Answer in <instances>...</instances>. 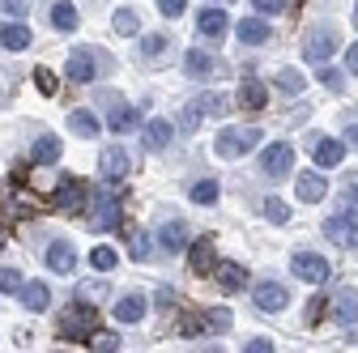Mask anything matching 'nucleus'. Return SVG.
I'll return each instance as SVG.
<instances>
[{"label": "nucleus", "mask_w": 358, "mask_h": 353, "mask_svg": "<svg viewBox=\"0 0 358 353\" xmlns=\"http://www.w3.org/2000/svg\"><path fill=\"white\" fill-rule=\"evenodd\" d=\"M217 290L222 294H239L243 285H248V269H243V264H217Z\"/></svg>", "instance_id": "obj_12"}, {"label": "nucleus", "mask_w": 358, "mask_h": 353, "mask_svg": "<svg viewBox=\"0 0 358 353\" xmlns=\"http://www.w3.org/2000/svg\"><path fill=\"white\" fill-rule=\"evenodd\" d=\"M354 222H358V209H345V213H337V217H329V222H324V234H329L333 243H350Z\"/></svg>", "instance_id": "obj_17"}, {"label": "nucleus", "mask_w": 358, "mask_h": 353, "mask_svg": "<svg viewBox=\"0 0 358 353\" xmlns=\"http://www.w3.org/2000/svg\"><path fill=\"white\" fill-rule=\"evenodd\" d=\"M290 273L294 277H303L307 285H324L333 273H329V260H320V255H311V251H299L294 260H290Z\"/></svg>", "instance_id": "obj_4"}, {"label": "nucleus", "mask_w": 358, "mask_h": 353, "mask_svg": "<svg viewBox=\"0 0 358 353\" xmlns=\"http://www.w3.org/2000/svg\"><path fill=\"white\" fill-rule=\"evenodd\" d=\"M141 315H145V294H124L115 302V320L120 324H137Z\"/></svg>", "instance_id": "obj_20"}, {"label": "nucleus", "mask_w": 358, "mask_h": 353, "mask_svg": "<svg viewBox=\"0 0 358 353\" xmlns=\"http://www.w3.org/2000/svg\"><path fill=\"white\" fill-rule=\"evenodd\" d=\"M227 107H231L227 94H205V111H209V115H227Z\"/></svg>", "instance_id": "obj_42"}, {"label": "nucleus", "mask_w": 358, "mask_h": 353, "mask_svg": "<svg viewBox=\"0 0 358 353\" xmlns=\"http://www.w3.org/2000/svg\"><path fill=\"white\" fill-rule=\"evenodd\" d=\"M90 264H94V273H111L115 269V251L111 247H94L90 251Z\"/></svg>", "instance_id": "obj_33"}, {"label": "nucleus", "mask_w": 358, "mask_h": 353, "mask_svg": "<svg viewBox=\"0 0 358 353\" xmlns=\"http://www.w3.org/2000/svg\"><path fill=\"white\" fill-rule=\"evenodd\" d=\"M81 298H85V302L103 298V281H85V285H81Z\"/></svg>", "instance_id": "obj_48"}, {"label": "nucleus", "mask_w": 358, "mask_h": 353, "mask_svg": "<svg viewBox=\"0 0 358 353\" xmlns=\"http://www.w3.org/2000/svg\"><path fill=\"white\" fill-rule=\"evenodd\" d=\"M350 192H354V196H358V179H354V188H350Z\"/></svg>", "instance_id": "obj_56"}, {"label": "nucleus", "mask_w": 358, "mask_h": 353, "mask_svg": "<svg viewBox=\"0 0 358 353\" xmlns=\"http://www.w3.org/2000/svg\"><path fill=\"white\" fill-rule=\"evenodd\" d=\"M341 141H345L350 149H358V123H354V128H345V137H341Z\"/></svg>", "instance_id": "obj_52"}, {"label": "nucleus", "mask_w": 358, "mask_h": 353, "mask_svg": "<svg viewBox=\"0 0 358 353\" xmlns=\"http://www.w3.org/2000/svg\"><path fill=\"white\" fill-rule=\"evenodd\" d=\"M158 247L166 251V255H179L188 247V226L179 222V217H171V222H162V230H158Z\"/></svg>", "instance_id": "obj_9"}, {"label": "nucleus", "mask_w": 358, "mask_h": 353, "mask_svg": "<svg viewBox=\"0 0 358 353\" xmlns=\"http://www.w3.org/2000/svg\"><path fill=\"white\" fill-rule=\"evenodd\" d=\"M5 243H9V234H5V226H0V247H5Z\"/></svg>", "instance_id": "obj_54"}, {"label": "nucleus", "mask_w": 358, "mask_h": 353, "mask_svg": "<svg viewBox=\"0 0 358 353\" xmlns=\"http://www.w3.org/2000/svg\"><path fill=\"white\" fill-rule=\"evenodd\" d=\"M94 332H99V311L85 306V298L60 315V336H69V340H90Z\"/></svg>", "instance_id": "obj_1"}, {"label": "nucleus", "mask_w": 358, "mask_h": 353, "mask_svg": "<svg viewBox=\"0 0 358 353\" xmlns=\"http://www.w3.org/2000/svg\"><path fill=\"white\" fill-rule=\"evenodd\" d=\"M34 81H38L43 94H56V77H52V68H34Z\"/></svg>", "instance_id": "obj_44"}, {"label": "nucleus", "mask_w": 358, "mask_h": 353, "mask_svg": "<svg viewBox=\"0 0 358 353\" xmlns=\"http://www.w3.org/2000/svg\"><path fill=\"white\" fill-rule=\"evenodd\" d=\"M128 251H132V260H150V234L145 230H132V239H128Z\"/></svg>", "instance_id": "obj_35"}, {"label": "nucleus", "mask_w": 358, "mask_h": 353, "mask_svg": "<svg viewBox=\"0 0 358 353\" xmlns=\"http://www.w3.org/2000/svg\"><path fill=\"white\" fill-rule=\"evenodd\" d=\"M252 302H256V311L273 315V311H286L290 294H286V285H278V281H260V285L252 290Z\"/></svg>", "instance_id": "obj_5"}, {"label": "nucleus", "mask_w": 358, "mask_h": 353, "mask_svg": "<svg viewBox=\"0 0 358 353\" xmlns=\"http://www.w3.org/2000/svg\"><path fill=\"white\" fill-rule=\"evenodd\" d=\"M52 26L56 30H77V9L69 5V0H60V5L52 9Z\"/></svg>", "instance_id": "obj_30"}, {"label": "nucleus", "mask_w": 358, "mask_h": 353, "mask_svg": "<svg viewBox=\"0 0 358 353\" xmlns=\"http://www.w3.org/2000/svg\"><path fill=\"white\" fill-rule=\"evenodd\" d=\"M64 73H69V81H94V73H99V64H94V56L90 52H73L69 56V64H64Z\"/></svg>", "instance_id": "obj_15"}, {"label": "nucleus", "mask_w": 358, "mask_h": 353, "mask_svg": "<svg viewBox=\"0 0 358 353\" xmlns=\"http://www.w3.org/2000/svg\"><path fill=\"white\" fill-rule=\"evenodd\" d=\"M345 149H350V145H341V141L316 137V162H320V166H341V162H345Z\"/></svg>", "instance_id": "obj_22"}, {"label": "nucleus", "mask_w": 358, "mask_h": 353, "mask_svg": "<svg viewBox=\"0 0 358 353\" xmlns=\"http://www.w3.org/2000/svg\"><path fill=\"white\" fill-rule=\"evenodd\" d=\"M137 26L141 22H137V13H132V9H115V30L120 34H137Z\"/></svg>", "instance_id": "obj_39"}, {"label": "nucleus", "mask_w": 358, "mask_h": 353, "mask_svg": "<svg viewBox=\"0 0 358 353\" xmlns=\"http://www.w3.org/2000/svg\"><path fill=\"white\" fill-rule=\"evenodd\" d=\"M90 349H99V353H115V349H120V336H115V332H94V336H90Z\"/></svg>", "instance_id": "obj_36"}, {"label": "nucleus", "mask_w": 358, "mask_h": 353, "mask_svg": "<svg viewBox=\"0 0 358 353\" xmlns=\"http://www.w3.org/2000/svg\"><path fill=\"white\" fill-rule=\"evenodd\" d=\"M158 13L162 17H179L184 13V0H158Z\"/></svg>", "instance_id": "obj_46"}, {"label": "nucleus", "mask_w": 358, "mask_h": 353, "mask_svg": "<svg viewBox=\"0 0 358 353\" xmlns=\"http://www.w3.org/2000/svg\"><path fill=\"white\" fill-rule=\"evenodd\" d=\"M184 73H188V77H196V81L213 77V56H205L201 47H192V52L184 56Z\"/></svg>", "instance_id": "obj_24"}, {"label": "nucleus", "mask_w": 358, "mask_h": 353, "mask_svg": "<svg viewBox=\"0 0 358 353\" xmlns=\"http://www.w3.org/2000/svg\"><path fill=\"white\" fill-rule=\"evenodd\" d=\"M231 328V315L227 311H217V306H213V311H205V332H227Z\"/></svg>", "instance_id": "obj_37"}, {"label": "nucleus", "mask_w": 358, "mask_h": 353, "mask_svg": "<svg viewBox=\"0 0 358 353\" xmlns=\"http://www.w3.org/2000/svg\"><path fill=\"white\" fill-rule=\"evenodd\" d=\"M260 141V128H227L217 137V158H243Z\"/></svg>", "instance_id": "obj_2"}, {"label": "nucleus", "mask_w": 358, "mask_h": 353, "mask_svg": "<svg viewBox=\"0 0 358 353\" xmlns=\"http://www.w3.org/2000/svg\"><path fill=\"white\" fill-rule=\"evenodd\" d=\"M320 311H324V298H316V302L307 306V324H316V320H320Z\"/></svg>", "instance_id": "obj_50"}, {"label": "nucleus", "mask_w": 358, "mask_h": 353, "mask_svg": "<svg viewBox=\"0 0 358 353\" xmlns=\"http://www.w3.org/2000/svg\"><path fill=\"white\" fill-rule=\"evenodd\" d=\"M107 123H111V132H132V128L141 123V111L137 107H111Z\"/></svg>", "instance_id": "obj_27"}, {"label": "nucleus", "mask_w": 358, "mask_h": 353, "mask_svg": "<svg viewBox=\"0 0 358 353\" xmlns=\"http://www.w3.org/2000/svg\"><path fill=\"white\" fill-rule=\"evenodd\" d=\"M188 196H192V204H213V200H217V183H213V179H196V183L188 188Z\"/></svg>", "instance_id": "obj_31"}, {"label": "nucleus", "mask_w": 358, "mask_h": 353, "mask_svg": "<svg viewBox=\"0 0 358 353\" xmlns=\"http://www.w3.org/2000/svg\"><path fill=\"white\" fill-rule=\"evenodd\" d=\"M239 107H248V111L268 107V90H264L256 77H243V85H239Z\"/></svg>", "instance_id": "obj_19"}, {"label": "nucleus", "mask_w": 358, "mask_h": 353, "mask_svg": "<svg viewBox=\"0 0 358 353\" xmlns=\"http://www.w3.org/2000/svg\"><path fill=\"white\" fill-rule=\"evenodd\" d=\"M217 5H222V0H217Z\"/></svg>", "instance_id": "obj_57"}, {"label": "nucleus", "mask_w": 358, "mask_h": 353, "mask_svg": "<svg viewBox=\"0 0 358 353\" xmlns=\"http://www.w3.org/2000/svg\"><path fill=\"white\" fill-rule=\"evenodd\" d=\"M0 13H9V17H26V13H30V5H26V0H0Z\"/></svg>", "instance_id": "obj_45"}, {"label": "nucleus", "mask_w": 358, "mask_h": 353, "mask_svg": "<svg viewBox=\"0 0 358 353\" xmlns=\"http://www.w3.org/2000/svg\"><path fill=\"white\" fill-rule=\"evenodd\" d=\"M196 30L209 34V38H217V34H227V30H231V17L222 13V9H205V13L196 17Z\"/></svg>", "instance_id": "obj_23"}, {"label": "nucleus", "mask_w": 358, "mask_h": 353, "mask_svg": "<svg viewBox=\"0 0 358 353\" xmlns=\"http://www.w3.org/2000/svg\"><path fill=\"white\" fill-rule=\"evenodd\" d=\"M69 128L77 132V137H85V141L99 137V119L90 115V111H73V115H69Z\"/></svg>", "instance_id": "obj_29"}, {"label": "nucleus", "mask_w": 358, "mask_h": 353, "mask_svg": "<svg viewBox=\"0 0 358 353\" xmlns=\"http://www.w3.org/2000/svg\"><path fill=\"white\" fill-rule=\"evenodd\" d=\"M188 264H192V273H213L217 269V251H213V239H196L192 251H188Z\"/></svg>", "instance_id": "obj_11"}, {"label": "nucleus", "mask_w": 358, "mask_h": 353, "mask_svg": "<svg viewBox=\"0 0 358 353\" xmlns=\"http://www.w3.org/2000/svg\"><path fill=\"white\" fill-rule=\"evenodd\" d=\"M320 81L329 85V90H333V94H341V90H345V77H341L337 68H320Z\"/></svg>", "instance_id": "obj_43"}, {"label": "nucleus", "mask_w": 358, "mask_h": 353, "mask_svg": "<svg viewBox=\"0 0 358 353\" xmlns=\"http://www.w3.org/2000/svg\"><path fill=\"white\" fill-rule=\"evenodd\" d=\"M303 85H307V81H303L299 68H282V73H278V90H286V94H303Z\"/></svg>", "instance_id": "obj_32"}, {"label": "nucleus", "mask_w": 358, "mask_h": 353, "mask_svg": "<svg viewBox=\"0 0 358 353\" xmlns=\"http://www.w3.org/2000/svg\"><path fill=\"white\" fill-rule=\"evenodd\" d=\"M0 294H22V273L17 269H0Z\"/></svg>", "instance_id": "obj_38"}, {"label": "nucleus", "mask_w": 358, "mask_h": 353, "mask_svg": "<svg viewBox=\"0 0 358 353\" xmlns=\"http://www.w3.org/2000/svg\"><path fill=\"white\" fill-rule=\"evenodd\" d=\"M209 111H205V98H196V103H188L184 107V115H179V123L184 128H201V119H205Z\"/></svg>", "instance_id": "obj_34"}, {"label": "nucleus", "mask_w": 358, "mask_h": 353, "mask_svg": "<svg viewBox=\"0 0 358 353\" xmlns=\"http://www.w3.org/2000/svg\"><path fill=\"white\" fill-rule=\"evenodd\" d=\"M175 141V123H166V119H150L145 123V145L158 153V149H166Z\"/></svg>", "instance_id": "obj_21"}, {"label": "nucleus", "mask_w": 358, "mask_h": 353, "mask_svg": "<svg viewBox=\"0 0 358 353\" xmlns=\"http://www.w3.org/2000/svg\"><path fill=\"white\" fill-rule=\"evenodd\" d=\"M48 302H52V294H48V285H43V281L22 285V306H26V311H48Z\"/></svg>", "instance_id": "obj_25"}, {"label": "nucleus", "mask_w": 358, "mask_h": 353, "mask_svg": "<svg viewBox=\"0 0 358 353\" xmlns=\"http://www.w3.org/2000/svg\"><path fill=\"white\" fill-rule=\"evenodd\" d=\"M99 174H103V183H124V174H128V153L120 149V145H111V149H103L99 153Z\"/></svg>", "instance_id": "obj_6"}, {"label": "nucleus", "mask_w": 358, "mask_h": 353, "mask_svg": "<svg viewBox=\"0 0 358 353\" xmlns=\"http://www.w3.org/2000/svg\"><path fill=\"white\" fill-rule=\"evenodd\" d=\"M290 166H294V149H290L286 141H273V145L260 153V170L268 174V179H286Z\"/></svg>", "instance_id": "obj_3"}, {"label": "nucleus", "mask_w": 358, "mask_h": 353, "mask_svg": "<svg viewBox=\"0 0 358 353\" xmlns=\"http://www.w3.org/2000/svg\"><path fill=\"white\" fill-rule=\"evenodd\" d=\"M294 192H299V200L316 204V200H324V196H329V179H324V174H303V179L294 183Z\"/></svg>", "instance_id": "obj_18"}, {"label": "nucleus", "mask_w": 358, "mask_h": 353, "mask_svg": "<svg viewBox=\"0 0 358 353\" xmlns=\"http://www.w3.org/2000/svg\"><path fill=\"white\" fill-rule=\"evenodd\" d=\"M243 349H248V353H268V349H273V345H268L264 336H252V340H248Z\"/></svg>", "instance_id": "obj_49"}, {"label": "nucleus", "mask_w": 358, "mask_h": 353, "mask_svg": "<svg viewBox=\"0 0 358 353\" xmlns=\"http://www.w3.org/2000/svg\"><path fill=\"white\" fill-rule=\"evenodd\" d=\"M90 222H94V230H115L120 226V196L115 192H103L99 196V209H94V217H90Z\"/></svg>", "instance_id": "obj_10"}, {"label": "nucleus", "mask_w": 358, "mask_h": 353, "mask_svg": "<svg viewBox=\"0 0 358 353\" xmlns=\"http://www.w3.org/2000/svg\"><path fill=\"white\" fill-rule=\"evenodd\" d=\"M345 73H358V43L345 52Z\"/></svg>", "instance_id": "obj_51"}, {"label": "nucleus", "mask_w": 358, "mask_h": 353, "mask_svg": "<svg viewBox=\"0 0 358 353\" xmlns=\"http://www.w3.org/2000/svg\"><path fill=\"white\" fill-rule=\"evenodd\" d=\"M166 43H171L166 34H145L141 47H145V56H162V52H166Z\"/></svg>", "instance_id": "obj_41"}, {"label": "nucleus", "mask_w": 358, "mask_h": 353, "mask_svg": "<svg viewBox=\"0 0 358 353\" xmlns=\"http://www.w3.org/2000/svg\"><path fill=\"white\" fill-rule=\"evenodd\" d=\"M252 5H256L260 13H268V17H273V13H282V9H286V0H252Z\"/></svg>", "instance_id": "obj_47"}, {"label": "nucleus", "mask_w": 358, "mask_h": 353, "mask_svg": "<svg viewBox=\"0 0 358 353\" xmlns=\"http://www.w3.org/2000/svg\"><path fill=\"white\" fill-rule=\"evenodd\" d=\"M350 247H358V222H354V230H350Z\"/></svg>", "instance_id": "obj_53"}, {"label": "nucleus", "mask_w": 358, "mask_h": 353, "mask_svg": "<svg viewBox=\"0 0 358 353\" xmlns=\"http://www.w3.org/2000/svg\"><path fill=\"white\" fill-rule=\"evenodd\" d=\"M333 315H337V324L358 328V290H341L333 298Z\"/></svg>", "instance_id": "obj_13"}, {"label": "nucleus", "mask_w": 358, "mask_h": 353, "mask_svg": "<svg viewBox=\"0 0 358 353\" xmlns=\"http://www.w3.org/2000/svg\"><path fill=\"white\" fill-rule=\"evenodd\" d=\"M354 26H358V5H354Z\"/></svg>", "instance_id": "obj_55"}, {"label": "nucleus", "mask_w": 358, "mask_h": 353, "mask_svg": "<svg viewBox=\"0 0 358 353\" xmlns=\"http://www.w3.org/2000/svg\"><path fill=\"white\" fill-rule=\"evenodd\" d=\"M264 217H268V222H278V226H286V222H290L286 200H268V204H264Z\"/></svg>", "instance_id": "obj_40"}, {"label": "nucleus", "mask_w": 358, "mask_h": 353, "mask_svg": "<svg viewBox=\"0 0 358 353\" xmlns=\"http://www.w3.org/2000/svg\"><path fill=\"white\" fill-rule=\"evenodd\" d=\"M56 209H60V213H81V209H85V183L69 174V179L56 188Z\"/></svg>", "instance_id": "obj_7"}, {"label": "nucleus", "mask_w": 358, "mask_h": 353, "mask_svg": "<svg viewBox=\"0 0 358 353\" xmlns=\"http://www.w3.org/2000/svg\"><path fill=\"white\" fill-rule=\"evenodd\" d=\"M235 38H243L248 47H260V43L273 38V30H268V22H260V17H248V22L235 26Z\"/></svg>", "instance_id": "obj_16"}, {"label": "nucleus", "mask_w": 358, "mask_h": 353, "mask_svg": "<svg viewBox=\"0 0 358 353\" xmlns=\"http://www.w3.org/2000/svg\"><path fill=\"white\" fill-rule=\"evenodd\" d=\"M56 158H60V141H56V137H38V141H34V149H30V162L48 166V162H56Z\"/></svg>", "instance_id": "obj_28"}, {"label": "nucleus", "mask_w": 358, "mask_h": 353, "mask_svg": "<svg viewBox=\"0 0 358 353\" xmlns=\"http://www.w3.org/2000/svg\"><path fill=\"white\" fill-rule=\"evenodd\" d=\"M30 26H22V22H13V26H5V30H0V43H5V47L9 52H26L30 47Z\"/></svg>", "instance_id": "obj_26"}, {"label": "nucleus", "mask_w": 358, "mask_h": 353, "mask_svg": "<svg viewBox=\"0 0 358 353\" xmlns=\"http://www.w3.org/2000/svg\"><path fill=\"white\" fill-rule=\"evenodd\" d=\"M48 269L60 273V277H69V273L77 269V251H73L69 243H52V247H48Z\"/></svg>", "instance_id": "obj_14"}, {"label": "nucleus", "mask_w": 358, "mask_h": 353, "mask_svg": "<svg viewBox=\"0 0 358 353\" xmlns=\"http://www.w3.org/2000/svg\"><path fill=\"white\" fill-rule=\"evenodd\" d=\"M333 52H337V34H333V30H311L307 43H303V56H307V60H316V64L329 60Z\"/></svg>", "instance_id": "obj_8"}]
</instances>
